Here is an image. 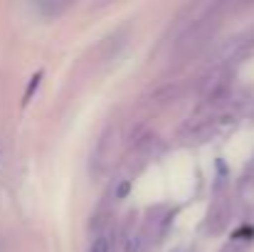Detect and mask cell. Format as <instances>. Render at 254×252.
<instances>
[{
    "mask_svg": "<svg viewBox=\"0 0 254 252\" xmlns=\"http://www.w3.org/2000/svg\"><path fill=\"white\" fill-rule=\"evenodd\" d=\"M89 252H111V238H109V233H96L91 238Z\"/></svg>",
    "mask_w": 254,
    "mask_h": 252,
    "instance_id": "1",
    "label": "cell"
},
{
    "mask_svg": "<svg viewBox=\"0 0 254 252\" xmlns=\"http://www.w3.org/2000/svg\"><path fill=\"white\" fill-rule=\"evenodd\" d=\"M126 193H128V183H121V185H119V193H116V195H119V198H124Z\"/></svg>",
    "mask_w": 254,
    "mask_h": 252,
    "instance_id": "4",
    "label": "cell"
},
{
    "mask_svg": "<svg viewBox=\"0 0 254 252\" xmlns=\"http://www.w3.org/2000/svg\"><path fill=\"white\" fill-rule=\"evenodd\" d=\"M40 80H42V75H35L32 77V82H30V86H27V91H25V101H30V96H32V91L40 86Z\"/></svg>",
    "mask_w": 254,
    "mask_h": 252,
    "instance_id": "3",
    "label": "cell"
},
{
    "mask_svg": "<svg viewBox=\"0 0 254 252\" xmlns=\"http://www.w3.org/2000/svg\"><path fill=\"white\" fill-rule=\"evenodd\" d=\"M126 252H141V235H128L126 238Z\"/></svg>",
    "mask_w": 254,
    "mask_h": 252,
    "instance_id": "2",
    "label": "cell"
}]
</instances>
